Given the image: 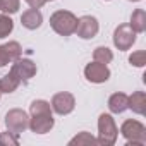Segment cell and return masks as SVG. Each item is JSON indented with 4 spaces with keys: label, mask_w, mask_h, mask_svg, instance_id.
Masks as SVG:
<instances>
[{
    "label": "cell",
    "mask_w": 146,
    "mask_h": 146,
    "mask_svg": "<svg viewBox=\"0 0 146 146\" xmlns=\"http://www.w3.org/2000/svg\"><path fill=\"white\" fill-rule=\"evenodd\" d=\"M50 26L52 29L60 36H70L76 33L78 17L69 11H57L50 16Z\"/></svg>",
    "instance_id": "1"
},
{
    "label": "cell",
    "mask_w": 146,
    "mask_h": 146,
    "mask_svg": "<svg viewBox=\"0 0 146 146\" xmlns=\"http://www.w3.org/2000/svg\"><path fill=\"white\" fill-rule=\"evenodd\" d=\"M119 129L115 125V120L110 113H102L98 117V144L103 146H112L117 141Z\"/></svg>",
    "instance_id": "2"
},
{
    "label": "cell",
    "mask_w": 146,
    "mask_h": 146,
    "mask_svg": "<svg viewBox=\"0 0 146 146\" xmlns=\"http://www.w3.org/2000/svg\"><path fill=\"white\" fill-rule=\"evenodd\" d=\"M122 136L127 141V146H144L146 144V127L139 120H125L120 127Z\"/></svg>",
    "instance_id": "3"
},
{
    "label": "cell",
    "mask_w": 146,
    "mask_h": 146,
    "mask_svg": "<svg viewBox=\"0 0 146 146\" xmlns=\"http://www.w3.org/2000/svg\"><path fill=\"white\" fill-rule=\"evenodd\" d=\"M5 127H7V131H11V132L19 136L21 132L29 129V117H28V113L24 110H21V108L9 110L7 115H5Z\"/></svg>",
    "instance_id": "4"
},
{
    "label": "cell",
    "mask_w": 146,
    "mask_h": 146,
    "mask_svg": "<svg viewBox=\"0 0 146 146\" xmlns=\"http://www.w3.org/2000/svg\"><path fill=\"white\" fill-rule=\"evenodd\" d=\"M136 35L137 33L129 24H119L113 31V45L120 52H125L136 43Z\"/></svg>",
    "instance_id": "5"
},
{
    "label": "cell",
    "mask_w": 146,
    "mask_h": 146,
    "mask_svg": "<svg viewBox=\"0 0 146 146\" xmlns=\"http://www.w3.org/2000/svg\"><path fill=\"white\" fill-rule=\"evenodd\" d=\"M50 107H52V112H55L58 115H69L76 107V100L70 93L62 91V93L53 95V98L50 102Z\"/></svg>",
    "instance_id": "6"
},
{
    "label": "cell",
    "mask_w": 146,
    "mask_h": 146,
    "mask_svg": "<svg viewBox=\"0 0 146 146\" xmlns=\"http://www.w3.org/2000/svg\"><path fill=\"white\" fill-rule=\"evenodd\" d=\"M84 76L90 83H95V84H102L105 81H108L110 78V69L105 65V64H100V62H90L86 67H84Z\"/></svg>",
    "instance_id": "7"
},
{
    "label": "cell",
    "mask_w": 146,
    "mask_h": 146,
    "mask_svg": "<svg viewBox=\"0 0 146 146\" xmlns=\"http://www.w3.org/2000/svg\"><path fill=\"white\" fill-rule=\"evenodd\" d=\"M100 31V24L96 21V17L93 16H83L78 19V26H76V33L79 38L83 40H91L98 35Z\"/></svg>",
    "instance_id": "8"
},
{
    "label": "cell",
    "mask_w": 146,
    "mask_h": 146,
    "mask_svg": "<svg viewBox=\"0 0 146 146\" xmlns=\"http://www.w3.org/2000/svg\"><path fill=\"white\" fill-rule=\"evenodd\" d=\"M11 70L19 78L21 83H28V81L36 74V64H35L33 60H29V58H21V57H19L17 60H14Z\"/></svg>",
    "instance_id": "9"
},
{
    "label": "cell",
    "mask_w": 146,
    "mask_h": 146,
    "mask_svg": "<svg viewBox=\"0 0 146 146\" xmlns=\"http://www.w3.org/2000/svg\"><path fill=\"white\" fill-rule=\"evenodd\" d=\"M53 124H55V120H53L52 113H38V115H31V119H29V129L35 134L50 132Z\"/></svg>",
    "instance_id": "10"
},
{
    "label": "cell",
    "mask_w": 146,
    "mask_h": 146,
    "mask_svg": "<svg viewBox=\"0 0 146 146\" xmlns=\"http://www.w3.org/2000/svg\"><path fill=\"white\" fill-rule=\"evenodd\" d=\"M43 23V16L38 9H28L26 12H23L21 16V24L26 28V29H38Z\"/></svg>",
    "instance_id": "11"
},
{
    "label": "cell",
    "mask_w": 146,
    "mask_h": 146,
    "mask_svg": "<svg viewBox=\"0 0 146 146\" xmlns=\"http://www.w3.org/2000/svg\"><path fill=\"white\" fill-rule=\"evenodd\" d=\"M129 107V96L125 93H113L108 98V110L112 113H124Z\"/></svg>",
    "instance_id": "12"
},
{
    "label": "cell",
    "mask_w": 146,
    "mask_h": 146,
    "mask_svg": "<svg viewBox=\"0 0 146 146\" xmlns=\"http://www.w3.org/2000/svg\"><path fill=\"white\" fill-rule=\"evenodd\" d=\"M134 113L137 115H144L146 112V93L144 91H134L129 96V107Z\"/></svg>",
    "instance_id": "13"
},
{
    "label": "cell",
    "mask_w": 146,
    "mask_h": 146,
    "mask_svg": "<svg viewBox=\"0 0 146 146\" xmlns=\"http://www.w3.org/2000/svg\"><path fill=\"white\" fill-rule=\"evenodd\" d=\"M19 84H21L19 78L11 70L9 74H5L2 79H0V93H14Z\"/></svg>",
    "instance_id": "14"
},
{
    "label": "cell",
    "mask_w": 146,
    "mask_h": 146,
    "mask_svg": "<svg viewBox=\"0 0 146 146\" xmlns=\"http://www.w3.org/2000/svg\"><path fill=\"white\" fill-rule=\"evenodd\" d=\"M129 26L136 31V33H144L146 31V12L143 9H136L131 16V23Z\"/></svg>",
    "instance_id": "15"
},
{
    "label": "cell",
    "mask_w": 146,
    "mask_h": 146,
    "mask_svg": "<svg viewBox=\"0 0 146 146\" xmlns=\"http://www.w3.org/2000/svg\"><path fill=\"white\" fill-rule=\"evenodd\" d=\"M93 60L107 65V64H110V62L113 60V53H112V50L107 48V46H96L95 52H93Z\"/></svg>",
    "instance_id": "16"
},
{
    "label": "cell",
    "mask_w": 146,
    "mask_h": 146,
    "mask_svg": "<svg viewBox=\"0 0 146 146\" xmlns=\"http://www.w3.org/2000/svg\"><path fill=\"white\" fill-rule=\"evenodd\" d=\"M98 143V139L95 137V136H91L90 132H86V131H83V132H79L78 136H74L70 141H69V144L70 146H83V144H96Z\"/></svg>",
    "instance_id": "17"
},
{
    "label": "cell",
    "mask_w": 146,
    "mask_h": 146,
    "mask_svg": "<svg viewBox=\"0 0 146 146\" xmlns=\"http://www.w3.org/2000/svg\"><path fill=\"white\" fill-rule=\"evenodd\" d=\"M29 113L31 115H38V113H52V107L48 102L45 100H35L29 105Z\"/></svg>",
    "instance_id": "18"
},
{
    "label": "cell",
    "mask_w": 146,
    "mask_h": 146,
    "mask_svg": "<svg viewBox=\"0 0 146 146\" xmlns=\"http://www.w3.org/2000/svg\"><path fill=\"white\" fill-rule=\"evenodd\" d=\"M4 48H5L7 57H9V60H11V62L17 60V58L21 57V53H23V48H21V45H19L17 41H9V43H4Z\"/></svg>",
    "instance_id": "19"
},
{
    "label": "cell",
    "mask_w": 146,
    "mask_h": 146,
    "mask_svg": "<svg viewBox=\"0 0 146 146\" xmlns=\"http://www.w3.org/2000/svg\"><path fill=\"white\" fill-rule=\"evenodd\" d=\"M14 29V23L7 14H0V38H5L12 33Z\"/></svg>",
    "instance_id": "20"
},
{
    "label": "cell",
    "mask_w": 146,
    "mask_h": 146,
    "mask_svg": "<svg viewBox=\"0 0 146 146\" xmlns=\"http://www.w3.org/2000/svg\"><path fill=\"white\" fill-rule=\"evenodd\" d=\"M21 0H0V11L4 14H14L19 11Z\"/></svg>",
    "instance_id": "21"
},
{
    "label": "cell",
    "mask_w": 146,
    "mask_h": 146,
    "mask_svg": "<svg viewBox=\"0 0 146 146\" xmlns=\"http://www.w3.org/2000/svg\"><path fill=\"white\" fill-rule=\"evenodd\" d=\"M19 144V137L17 134L7 131V132H0V146H17Z\"/></svg>",
    "instance_id": "22"
},
{
    "label": "cell",
    "mask_w": 146,
    "mask_h": 146,
    "mask_svg": "<svg viewBox=\"0 0 146 146\" xmlns=\"http://www.w3.org/2000/svg\"><path fill=\"white\" fill-rule=\"evenodd\" d=\"M129 62H131V65H134V67H144V64H146V52H144V50L134 52V53L129 57Z\"/></svg>",
    "instance_id": "23"
},
{
    "label": "cell",
    "mask_w": 146,
    "mask_h": 146,
    "mask_svg": "<svg viewBox=\"0 0 146 146\" xmlns=\"http://www.w3.org/2000/svg\"><path fill=\"white\" fill-rule=\"evenodd\" d=\"M9 62H11V60H9V57H7V52H5L4 45H0V67L7 65Z\"/></svg>",
    "instance_id": "24"
},
{
    "label": "cell",
    "mask_w": 146,
    "mask_h": 146,
    "mask_svg": "<svg viewBox=\"0 0 146 146\" xmlns=\"http://www.w3.org/2000/svg\"><path fill=\"white\" fill-rule=\"evenodd\" d=\"M24 2H26L29 7H33V9H41L43 4H45V0H24Z\"/></svg>",
    "instance_id": "25"
},
{
    "label": "cell",
    "mask_w": 146,
    "mask_h": 146,
    "mask_svg": "<svg viewBox=\"0 0 146 146\" xmlns=\"http://www.w3.org/2000/svg\"><path fill=\"white\" fill-rule=\"evenodd\" d=\"M129 2H139V0H129Z\"/></svg>",
    "instance_id": "26"
},
{
    "label": "cell",
    "mask_w": 146,
    "mask_h": 146,
    "mask_svg": "<svg viewBox=\"0 0 146 146\" xmlns=\"http://www.w3.org/2000/svg\"><path fill=\"white\" fill-rule=\"evenodd\" d=\"M45 2H53V0H45Z\"/></svg>",
    "instance_id": "27"
},
{
    "label": "cell",
    "mask_w": 146,
    "mask_h": 146,
    "mask_svg": "<svg viewBox=\"0 0 146 146\" xmlns=\"http://www.w3.org/2000/svg\"><path fill=\"white\" fill-rule=\"evenodd\" d=\"M0 95H2V93H0Z\"/></svg>",
    "instance_id": "28"
}]
</instances>
